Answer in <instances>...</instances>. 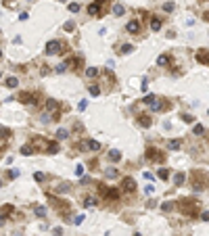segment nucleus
I'll return each mask as SVG.
<instances>
[{"instance_id":"f257e3e1","label":"nucleus","mask_w":209,"mask_h":236,"mask_svg":"<svg viewBox=\"0 0 209 236\" xmlns=\"http://www.w3.org/2000/svg\"><path fill=\"white\" fill-rule=\"evenodd\" d=\"M176 205H178V209H180L184 215H188V217H197L199 215V201H195V199H180Z\"/></svg>"},{"instance_id":"f03ea898","label":"nucleus","mask_w":209,"mask_h":236,"mask_svg":"<svg viewBox=\"0 0 209 236\" xmlns=\"http://www.w3.org/2000/svg\"><path fill=\"white\" fill-rule=\"evenodd\" d=\"M48 201H50V205L55 207V211L59 213V215H67L71 211V205L67 201H63V199H59V196H55V195H50L48 192Z\"/></svg>"},{"instance_id":"7ed1b4c3","label":"nucleus","mask_w":209,"mask_h":236,"mask_svg":"<svg viewBox=\"0 0 209 236\" xmlns=\"http://www.w3.org/2000/svg\"><path fill=\"white\" fill-rule=\"evenodd\" d=\"M46 109H48V113H52V121H59L61 119V104H59V100H55V98H50V100H46Z\"/></svg>"},{"instance_id":"20e7f679","label":"nucleus","mask_w":209,"mask_h":236,"mask_svg":"<svg viewBox=\"0 0 209 236\" xmlns=\"http://www.w3.org/2000/svg\"><path fill=\"white\" fill-rule=\"evenodd\" d=\"M100 195H103L104 201H119V190H117V188L100 186Z\"/></svg>"},{"instance_id":"39448f33","label":"nucleus","mask_w":209,"mask_h":236,"mask_svg":"<svg viewBox=\"0 0 209 236\" xmlns=\"http://www.w3.org/2000/svg\"><path fill=\"white\" fill-rule=\"evenodd\" d=\"M146 159L153 161V163H161L163 161V153H161L159 148H155V146H148L146 148Z\"/></svg>"},{"instance_id":"423d86ee","label":"nucleus","mask_w":209,"mask_h":236,"mask_svg":"<svg viewBox=\"0 0 209 236\" xmlns=\"http://www.w3.org/2000/svg\"><path fill=\"white\" fill-rule=\"evenodd\" d=\"M80 146H82V151H88V153H98L100 151V142L98 140H84Z\"/></svg>"},{"instance_id":"0eeeda50","label":"nucleus","mask_w":209,"mask_h":236,"mask_svg":"<svg viewBox=\"0 0 209 236\" xmlns=\"http://www.w3.org/2000/svg\"><path fill=\"white\" fill-rule=\"evenodd\" d=\"M59 52H63V42L50 40L48 44H46V55H59Z\"/></svg>"},{"instance_id":"6e6552de","label":"nucleus","mask_w":209,"mask_h":236,"mask_svg":"<svg viewBox=\"0 0 209 236\" xmlns=\"http://www.w3.org/2000/svg\"><path fill=\"white\" fill-rule=\"evenodd\" d=\"M19 100L23 104H36V103H38V96H36L34 92H21V94H19Z\"/></svg>"},{"instance_id":"1a4fd4ad","label":"nucleus","mask_w":209,"mask_h":236,"mask_svg":"<svg viewBox=\"0 0 209 236\" xmlns=\"http://www.w3.org/2000/svg\"><path fill=\"white\" fill-rule=\"evenodd\" d=\"M121 188H124L125 192H134V190H136V182H134V178H124Z\"/></svg>"},{"instance_id":"9d476101","label":"nucleus","mask_w":209,"mask_h":236,"mask_svg":"<svg viewBox=\"0 0 209 236\" xmlns=\"http://www.w3.org/2000/svg\"><path fill=\"white\" fill-rule=\"evenodd\" d=\"M195 59L201 63V65H209V50H205V48L199 50V52L195 55Z\"/></svg>"},{"instance_id":"9b49d317","label":"nucleus","mask_w":209,"mask_h":236,"mask_svg":"<svg viewBox=\"0 0 209 236\" xmlns=\"http://www.w3.org/2000/svg\"><path fill=\"white\" fill-rule=\"evenodd\" d=\"M88 15H92V17H98V15H103L100 2H92L90 7H88Z\"/></svg>"},{"instance_id":"f8f14e48","label":"nucleus","mask_w":209,"mask_h":236,"mask_svg":"<svg viewBox=\"0 0 209 236\" xmlns=\"http://www.w3.org/2000/svg\"><path fill=\"white\" fill-rule=\"evenodd\" d=\"M125 31H128V34H140V23L138 21H130V23L125 25Z\"/></svg>"},{"instance_id":"ddd939ff","label":"nucleus","mask_w":209,"mask_h":236,"mask_svg":"<svg viewBox=\"0 0 209 236\" xmlns=\"http://www.w3.org/2000/svg\"><path fill=\"white\" fill-rule=\"evenodd\" d=\"M136 121H138L140 128H151V123H153V119L148 117V115H138V119H136Z\"/></svg>"},{"instance_id":"4468645a","label":"nucleus","mask_w":209,"mask_h":236,"mask_svg":"<svg viewBox=\"0 0 209 236\" xmlns=\"http://www.w3.org/2000/svg\"><path fill=\"white\" fill-rule=\"evenodd\" d=\"M32 146H34V151H36V148H42V151H46V146H48V142H46L44 138H34Z\"/></svg>"},{"instance_id":"2eb2a0df","label":"nucleus","mask_w":209,"mask_h":236,"mask_svg":"<svg viewBox=\"0 0 209 236\" xmlns=\"http://www.w3.org/2000/svg\"><path fill=\"white\" fill-rule=\"evenodd\" d=\"M184 182H186V174H182V171H180V174L174 176V184H176V186H182Z\"/></svg>"},{"instance_id":"dca6fc26","label":"nucleus","mask_w":209,"mask_h":236,"mask_svg":"<svg viewBox=\"0 0 209 236\" xmlns=\"http://www.w3.org/2000/svg\"><path fill=\"white\" fill-rule=\"evenodd\" d=\"M151 29H153V31H159V29H161V19H159V17L151 19Z\"/></svg>"},{"instance_id":"f3484780","label":"nucleus","mask_w":209,"mask_h":236,"mask_svg":"<svg viewBox=\"0 0 209 236\" xmlns=\"http://www.w3.org/2000/svg\"><path fill=\"white\" fill-rule=\"evenodd\" d=\"M107 157H109V161H113V163H115V161L121 159V153H119V151H109V155H107Z\"/></svg>"},{"instance_id":"a211bd4d","label":"nucleus","mask_w":209,"mask_h":236,"mask_svg":"<svg viewBox=\"0 0 209 236\" xmlns=\"http://www.w3.org/2000/svg\"><path fill=\"white\" fill-rule=\"evenodd\" d=\"M169 151H180V146H182V140H169Z\"/></svg>"},{"instance_id":"6ab92c4d","label":"nucleus","mask_w":209,"mask_h":236,"mask_svg":"<svg viewBox=\"0 0 209 236\" xmlns=\"http://www.w3.org/2000/svg\"><path fill=\"white\" fill-rule=\"evenodd\" d=\"M46 153H50V155L59 153V144H56V142H48V146H46Z\"/></svg>"},{"instance_id":"aec40b11","label":"nucleus","mask_w":209,"mask_h":236,"mask_svg":"<svg viewBox=\"0 0 209 236\" xmlns=\"http://www.w3.org/2000/svg\"><path fill=\"white\" fill-rule=\"evenodd\" d=\"M82 205L84 207H92V205H96V199H94V196H86L82 201Z\"/></svg>"},{"instance_id":"412c9836","label":"nucleus","mask_w":209,"mask_h":236,"mask_svg":"<svg viewBox=\"0 0 209 236\" xmlns=\"http://www.w3.org/2000/svg\"><path fill=\"white\" fill-rule=\"evenodd\" d=\"M167 63H169V56L167 55H161L159 59H157V65H159V67H165Z\"/></svg>"},{"instance_id":"4be33fe9","label":"nucleus","mask_w":209,"mask_h":236,"mask_svg":"<svg viewBox=\"0 0 209 236\" xmlns=\"http://www.w3.org/2000/svg\"><path fill=\"white\" fill-rule=\"evenodd\" d=\"M96 75H98L96 67H88V69H86V77H90V79H92V77H96Z\"/></svg>"},{"instance_id":"5701e85b","label":"nucleus","mask_w":209,"mask_h":236,"mask_svg":"<svg viewBox=\"0 0 209 236\" xmlns=\"http://www.w3.org/2000/svg\"><path fill=\"white\" fill-rule=\"evenodd\" d=\"M192 134H195V136H203V134H205V128H203L201 123H197L195 130H192Z\"/></svg>"},{"instance_id":"b1692460","label":"nucleus","mask_w":209,"mask_h":236,"mask_svg":"<svg viewBox=\"0 0 209 236\" xmlns=\"http://www.w3.org/2000/svg\"><path fill=\"white\" fill-rule=\"evenodd\" d=\"M0 138H2V140L11 138V130H8V128H0Z\"/></svg>"},{"instance_id":"393cba45","label":"nucleus","mask_w":209,"mask_h":236,"mask_svg":"<svg viewBox=\"0 0 209 236\" xmlns=\"http://www.w3.org/2000/svg\"><path fill=\"white\" fill-rule=\"evenodd\" d=\"M132 50H134V46H132V44H124V46H121V50H119V52H121V55H130Z\"/></svg>"},{"instance_id":"a878e982","label":"nucleus","mask_w":209,"mask_h":236,"mask_svg":"<svg viewBox=\"0 0 209 236\" xmlns=\"http://www.w3.org/2000/svg\"><path fill=\"white\" fill-rule=\"evenodd\" d=\"M88 90H90V94H92V96H98V94H100V86H96V84H92V86L88 88Z\"/></svg>"},{"instance_id":"bb28decb","label":"nucleus","mask_w":209,"mask_h":236,"mask_svg":"<svg viewBox=\"0 0 209 236\" xmlns=\"http://www.w3.org/2000/svg\"><path fill=\"white\" fill-rule=\"evenodd\" d=\"M17 84H19L17 77H8L7 79V88H17Z\"/></svg>"},{"instance_id":"cd10ccee","label":"nucleus","mask_w":209,"mask_h":236,"mask_svg":"<svg viewBox=\"0 0 209 236\" xmlns=\"http://www.w3.org/2000/svg\"><path fill=\"white\" fill-rule=\"evenodd\" d=\"M104 176H107V178H117V169H115V167H109V169L104 171Z\"/></svg>"},{"instance_id":"c85d7f7f","label":"nucleus","mask_w":209,"mask_h":236,"mask_svg":"<svg viewBox=\"0 0 209 236\" xmlns=\"http://www.w3.org/2000/svg\"><path fill=\"white\" fill-rule=\"evenodd\" d=\"M34 211H36V215H38V217H44V215H46V209L40 207V205H38V207H34Z\"/></svg>"},{"instance_id":"c756f323","label":"nucleus","mask_w":209,"mask_h":236,"mask_svg":"<svg viewBox=\"0 0 209 236\" xmlns=\"http://www.w3.org/2000/svg\"><path fill=\"white\" fill-rule=\"evenodd\" d=\"M67 136H69V132H67V130H63V128L59 130V132H56V138H59V140H65Z\"/></svg>"},{"instance_id":"7c9ffc66","label":"nucleus","mask_w":209,"mask_h":236,"mask_svg":"<svg viewBox=\"0 0 209 236\" xmlns=\"http://www.w3.org/2000/svg\"><path fill=\"white\" fill-rule=\"evenodd\" d=\"M125 13V8L121 7V4H115V7H113V15H124Z\"/></svg>"},{"instance_id":"2f4dec72","label":"nucleus","mask_w":209,"mask_h":236,"mask_svg":"<svg viewBox=\"0 0 209 236\" xmlns=\"http://www.w3.org/2000/svg\"><path fill=\"white\" fill-rule=\"evenodd\" d=\"M32 153H34V148H32L29 144H25L23 148H21V155H25V157H27V155H32Z\"/></svg>"},{"instance_id":"473e14b6","label":"nucleus","mask_w":209,"mask_h":236,"mask_svg":"<svg viewBox=\"0 0 209 236\" xmlns=\"http://www.w3.org/2000/svg\"><path fill=\"white\" fill-rule=\"evenodd\" d=\"M159 178L161 180H169V169H159Z\"/></svg>"},{"instance_id":"72a5a7b5","label":"nucleus","mask_w":209,"mask_h":236,"mask_svg":"<svg viewBox=\"0 0 209 236\" xmlns=\"http://www.w3.org/2000/svg\"><path fill=\"white\" fill-rule=\"evenodd\" d=\"M182 121H184V123H192V121H195V117H192V115H188V113H184V115H182Z\"/></svg>"},{"instance_id":"f704fd0d","label":"nucleus","mask_w":209,"mask_h":236,"mask_svg":"<svg viewBox=\"0 0 209 236\" xmlns=\"http://www.w3.org/2000/svg\"><path fill=\"white\" fill-rule=\"evenodd\" d=\"M161 209H163L165 213H169V211L174 209V203H163V205H161Z\"/></svg>"},{"instance_id":"c9c22d12","label":"nucleus","mask_w":209,"mask_h":236,"mask_svg":"<svg viewBox=\"0 0 209 236\" xmlns=\"http://www.w3.org/2000/svg\"><path fill=\"white\" fill-rule=\"evenodd\" d=\"M155 98H157L155 94H148V96H144V98H142V103H144V104H151V103L155 100Z\"/></svg>"},{"instance_id":"e433bc0d","label":"nucleus","mask_w":209,"mask_h":236,"mask_svg":"<svg viewBox=\"0 0 209 236\" xmlns=\"http://www.w3.org/2000/svg\"><path fill=\"white\" fill-rule=\"evenodd\" d=\"M73 29H75V23L73 21H67L65 23V31H73Z\"/></svg>"},{"instance_id":"4c0bfd02","label":"nucleus","mask_w":209,"mask_h":236,"mask_svg":"<svg viewBox=\"0 0 209 236\" xmlns=\"http://www.w3.org/2000/svg\"><path fill=\"white\" fill-rule=\"evenodd\" d=\"M163 11L172 13V11H174V2H167V4H163Z\"/></svg>"},{"instance_id":"58836bf2","label":"nucleus","mask_w":209,"mask_h":236,"mask_svg":"<svg viewBox=\"0 0 209 236\" xmlns=\"http://www.w3.org/2000/svg\"><path fill=\"white\" fill-rule=\"evenodd\" d=\"M34 180H36V182H42V180H44V174H40V171H36V174H34Z\"/></svg>"},{"instance_id":"ea45409f","label":"nucleus","mask_w":209,"mask_h":236,"mask_svg":"<svg viewBox=\"0 0 209 236\" xmlns=\"http://www.w3.org/2000/svg\"><path fill=\"white\" fill-rule=\"evenodd\" d=\"M82 222H84V213H82V215H75V219H73V224H75V226H80Z\"/></svg>"},{"instance_id":"a19ab883","label":"nucleus","mask_w":209,"mask_h":236,"mask_svg":"<svg viewBox=\"0 0 209 236\" xmlns=\"http://www.w3.org/2000/svg\"><path fill=\"white\" fill-rule=\"evenodd\" d=\"M69 11H71V13H77V11H80V4H75V2L69 4Z\"/></svg>"},{"instance_id":"79ce46f5","label":"nucleus","mask_w":209,"mask_h":236,"mask_svg":"<svg viewBox=\"0 0 209 236\" xmlns=\"http://www.w3.org/2000/svg\"><path fill=\"white\" fill-rule=\"evenodd\" d=\"M8 178H11V180H15V178H17V176H19V171H15V169H11V171H8Z\"/></svg>"},{"instance_id":"37998d69","label":"nucleus","mask_w":209,"mask_h":236,"mask_svg":"<svg viewBox=\"0 0 209 236\" xmlns=\"http://www.w3.org/2000/svg\"><path fill=\"white\" fill-rule=\"evenodd\" d=\"M86 107H88V100H82V103L77 104V109H80V111H84V109H86Z\"/></svg>"},{"instance_id":"c03bdc74","label":"nucleus","mask_w":209,"mask_h":236,"mask_svg":"<svg viewBox=\"0 0 209 236\" xmlns=\"http://www.w3.org/2000/svg\"><path fill=\"white\" fill-rule=\"evenodd\" d=\"M201 219H203V222H209V211H203V213H201Z\"/></svg>"},{"instance_id":"a18cd8bd","label":"nucleus","mask_w":209,"mask_h":236,"mask_svg":"<svg viewBox=\"0 0 209 236\" xmlns=\"http://www.w3.org/2000/svg\"><path fill=\"white\" fill-rule=\"evenodd\" d=\"M65 67H67L65 63H63V65H56V73H63V71H65Z\"/></svg>"},{"instance_id":"49530a36","label":"nucleus","mask_w":209,"mask_h":236,"mask_svg":"<svg viewBox=\"0 0 209 236\" xmlns=\"http://www.w3.org/2000/svg\"><path fill=\"white\" fill-rule=\"evenodd\" d=\"M52 234H55V236H63V228H55V230H52Z\"/></svg>"},{"instance_id":"de8ad7c7","label":"nucleus","mask_w":209,"mask_h":236,"mask_svg":"<svg viewBox=\"0 0 209 236\" xmlns=\"http://www.w3.org/2000/svg\"><path fill=\"white\" fill-rule=\"evenodd\" d=\"M75 174H77V176L84 174V165H77V167H75Z\"/></svg>"},{"instance_id":"09e8293b","label":"nucleus","mask_w":209,"mask_h":236,"mask_svg":"<svg viewBox=\"0 0 209 236\" xmlns=\"http://www.w3.org/2000/svg\"><path fill=\"white\" fill-rule=\"evenodd\" d=\"M142 176H144L146 180H151V182H153V174H151V171H144V174H142Z\"/></svg>"},{"instance_id":"8fccbe9b","label":"nucleus","mask_w":209,"mask_h":236,"mask_svg":"<svg viewBox=\"0 0 209 236\" xmlns=\"http://www.w3.org/2000/svg\"><path fill=\"white\" fill-rule=\"evenodd\" d=\"M82 184H84V186H88V184H92V180H90V178H82Z\"/></svg>"},{"instance_id":"3c124183","label":"nucleus","mask_w":209,"mask_h":236,"mask_svg":"<svg viewBox=\"0 0 209 236\" xmlns=\"http://www.w3.org/2000/svg\"><path fill=\"white\" fill-rule=\"evenodd\" d=\"M19 19H21V21H27V19H29V15H27V13H21V15H19Z\"/></svg>"},{"instance_id":"603ef678","label":"nucleus","mask_w":209,"mask_h":236,"mask_svg":"<svg viewBox=\"0 0 209 236\" xmlns=\"http://www.w3.org/2000/svg\"><path fill=\"white\" fill-rule=\"evenodd\" d=\"M153 190H155L153 184H148V186H146V195H153Z\"/></svg>"},{"instance_id":"864d4df0","label":"nucleus","mask_w":209,"mask_h":236,"mask_svg":"<svg viewBox=\"0 0 209 236\" xmlns=\"http://www.w3.org/2000/svg\"><path fill=\"white\" fill-rule=\"evenodd\" d=\"M4 222H7V215H2V213H0V226H2Z\"/></svg>"},{"instance_id":"5fc2aeb1","label":"nucleus","mask_w":209,"mask_h":236,"mask_svg":"<svg viewBox=\"0 0 209 236\" xmlns=\"http://www.w3.org/2000/svg\"><path fill=\"white\" fill-rule=\"evenodd\" d=\"M205 21H209V11H207V13H205Z\"/></svg>"},{"instance_id":"6e6d98bb","label":"nucleus","mask_w":209,"mask_h":236,"mask_svg":"<svg viewBox=\"0 0 209 236\" xmlns=\"http://www.w3.org/2000/svg\"><path fill=\"white\" fill-rule=\"evenodd\" d=\"M134 236H142V234H134Z\"/></svg>"},{"instance_id":"4d7b16f0","label":"nucleus","mask_w":209,"mask_h":236,"mask_svg":"<svg viewBox=\"0 0 209 236\" xmlns=\"http://www.w3.org/2000/svg\"><path fill=\"white\" fill-rule=\"evenodd\" d=\"M29 2H34V0H29Z\"/></svg>"},{"instance_id":"13d9d810","label":"nucleus","mask_w":209,"mask_h":236,"mask_svg":"<svg viewBox=\"0 0 209 236\" xmlns=\"http://www.w3.org/2000/svg\"><path fill=\"white\" fill-rule=\"evenodd\" d=\"M0 56H2V52H0Z\"/></svg>"}]
</instances>
